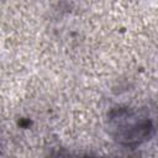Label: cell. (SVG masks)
Wrapping results in <instances>:
<instances>
[{"label":"cell","mask_w":158,"mask_h":158,"mask_svg":"<svg viewBox=\"0 0 158 158\" xmlns=\"http://www.w3.org/2000/svg\"><path fill=\"white\" fill-rule=\"evenodd\" d=\"M151 131L149 117L136 109H118L109 118V132L121 144H138L149 137Z\"/></svg>","instance_id":"cell-1"},{"label":"cell","mask_w":158,"mask_h":158,"mask_svg":"<svg viewBox=\"0 0 158 158\" xmlns=\"http://www.w3.org/2000/svg\"><path fill=\"white\" fill-rule=\"evenodd\" d=\"M53 158H86V157H83V156H79V154H74V153H58Z\"/></svg>","instance_id":"cell-2"}]
</instances>
